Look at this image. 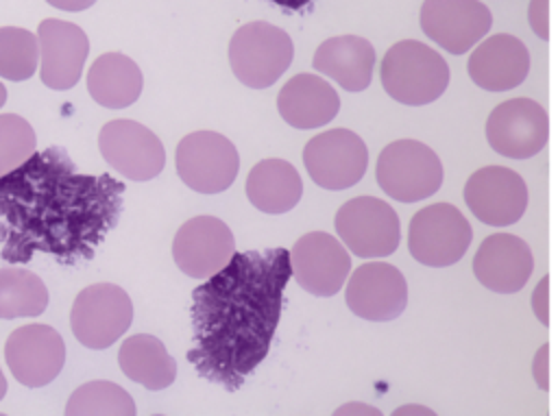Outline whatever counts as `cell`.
Segmentation results:
<instances>
[{
  "label": "cell",
  "mask_w": 558,
  "mask_h": 416,
  "mask_svg": "<svg viewBox=\"0 0 558 416\" xmlns=\"http://www.w3.org/2000/svg\"><path fill=\"white\" fill-rule=\"evenodd\" d=\"M124 183L78 172L61 146L35 150L0 176V257L28 264L37 253L61 266L89 261L124 207Z\"/></svg>",
  "instance_id": "6da1fadb"
},
{
  "label": "cell",
  "mask_w": 558,
  "mask_h": 416,
  "mask_svg": "<svg viewBox=\"0 0 558 416\" xmlns=\"http://www.w3.org/2000/svg\"><path fill=\"white\" fill-rule=\"evenodd\" d=\"M290 279V253L275 246L233 253L225 268L194 287L187 362L198 377L227 392L242 388L270 351Z\"/></svg>",
  "instance_id": "7a4b0ae2"
},
{
  "label": "cell",
  "mask_w": 558,
  "mask_h": 416,
  "mask_svg": "<svg viewBox=\"0 0 558 416\" xmlns=\"http://www.w3.org/2000/svg\"><path fill=\"white\" fill-rule=\"evenodd\" d=\"M379 74L386 94L408 107L434 102L449 85L447 61L416 39H403L388 48Z\"/></svg>",
  "instance_id": "3957f363"
},
{
  "label": "cell",
  "mask_w": 558,
  "mask_h": 416,
  "mask_svg": "<svg viewBox=\"0 0 558 416\" xmlns=\"http://www.w3.org/2000/svg\"><path fill=\"white\" fill-rule=\"evenodd\" d=\"M294 44L290 35L268 22L240 26L229 41V63L235 78L253 89L270 87L292 63Z\"/></svg>",
  "instance_id": "277c9868"
},
{
  "label": "cell",
  "mask_w": 558,
  "mask_h": 416,
  "mask_svg": "<svg viewBox=\"0 0 558 416\" xmlns=\"http://www.w3.org/2000/svg\"><path fill=\"white\" fill-rule=\"evenodd\" d=\"M377 183L399 203H416L436 194L442 185L438 155L418 139L390 142L377 157Z\"/></svg>",
  "instance_id": "5b68a950"
},
{
  "label": "cell",
  "mask_w": 558,
  "mask_h": 416,
  "mask_svg": "<svg viewBox=\"0 0 558 416\" xmlns=\"http://www.w3.org/2000/svg\"><path fill=\"white\" fill-rule=\"evenodd\" d=\"M471 237L473 231L464 213L449 203H436L412 216L408 248L418 264L445 268L462 259Z\"/></svg>",
  "instance_id": "8992f818"
},
{
  "label": "cell",
  "mask_w": 558,
  "mask_h": 416,
  "mask_svg": "<svg viewBox=\"0 0 558 416\" xmlns=\"http://www.w3.org/2000/svg\"><path fill=\"white\" fill-rule=\"evenodd\" d=\"M133 322L131 296L113 283H94L78 292L70 311L74 338L94 351L111 346Z\"/></svg>",
  "instance_id": "52a82bcc"
},
{
  "label": "cell",
  "mask_w": 558,
  "mask_h": 416,
  "mask_svg": "<svg viewBox=\"0 0 558 416\" xmlns=\"http://www.w3.org/2000/svg\"><path fill=\"white\" fill-rule=\"evenodd\" d=\"M179 179L194 192L218 194L231 187L240 170V155L231 139L216 131H194L177 144Z\"/></svg>",
  "instance_id": "ba28073f"
},
{
  "label": "cell",
  "mask_w": 558,
  "mask_h": 416,
  "mask_svg": "<svg viewBox=\"0 0 558 416\" xmlns=\"http://www.w3.org/2000/svg\"><path fill=\"white\" fill-rule=\"evenodd\" d=\"M333 227L342 244L364 259L392 255L401 240L397 211L375 196L347 200L336 211Z\"/></svg>",
  "instance_id": "9c48e42d"
},
{
  "label": "cell",
  "mask_w": 558,
  "mask_h": 416,
  "mask_svg": "<svg viewBox=\"0 0 558 416\" xmlns=\"http://www.w3.org/2000/svg\"><path fill=\"white\" fill-rule=\"evenodd\" d=\"M303 163L318 187L347 189L364 176L368 150L357 133L349 129H329L305 144Z\"/></svg>",
  "instance_id": "30bf717a"
},
{
  "label": "cell",
  "mask_w": 558,
  "mask_h": 416,
  "mask_svg": "<svg viewBox=\"0 0 558 416\" xmlns=\"http://www.w3.org/2000/svg\"><path fill=\"white\" fill-rule=\"evenodd\" d=\"M549 137V115L532 98H510L497 105L486 120L488 146L501 157L530 159Z\"/></svg>",
  "instance_id": "8fae6325"
},
{
  "label": "cell",
  "mask_w": 558,
  "mask_h": 416,
  "mask_svg": "<svg viewBox=\"0 0 558 416\" xmlns=\"http://www.w3.org/2000/svg\"><path fill=\"white\" fill-rule=\"evenodd\" d=\"M98 148L102 159L131 181H150L166 166L161 139L135 120H111L100 129Z\"/></svg>",
  "instance_id": "7c38bea8"
},
{
  "label": "cell",
  "mask_w": 558,
  "mask_h": 416,
  "mask_svg": "<svg viewBox=\"0 0 558 416\" xmlns=\"http://www.w3.org/2000/svg\"><path fill=\"white\" fill-rule=\"evenodd\" d=\"M4 359L22 386L44 388L63 370L65 344L50 325L31 322L11 331L4 342Z\"/></svg>",
  "instance_id": "4fadbf2b"
},
{
  "label": "cell",
  "mask_w": 558,
  "mask_h": 416,
  "mask_svg": "<svg viewBox=\"0 0 558 416\" xmlns=\"http://www.w3.org/2000/svg\"><path fill=\"white\" fill-rule=\"evenodd\" d=\"M464 203L488 227H508L527 209V185L521 174L504 166H486L473 172L464 185Z\"/></svg>",
  "instance_id": "5bb4252c"
},
{
  "label": "cell",
  "mask_w": 558,
  "mask_h": 416,
  "mask_svg": "<svg viewBox=\"0 0 558 416\" xmlns=\"http://www.w3.org/2000/svg\"><path fill=\"white\" fill-rule=\"evenodd\" d=\"M235 253L231 229L216 216L185 220L172 240L177 268L192 279H207L229 264Z\"/></svg>",
  "instance_id": "9a60e30c"
},
{
  "label": "cell",
  "mask_w": 558,
  "mask_h": 416,
  "mask_svg": "<svg viewBox=\"0 0 558 416\" xmlns=\"http://www.w3.org/2000/svg\"><path fill=\"white\" fill-rule=\"evenodd\" d=\"M493 15L480 0H425L421 28L442 50L464 54L488 35Z\"/></svg>",
  "instance_id": "2e32d148"
},
{
  "label": "cell",
  "mask_w": 558,
  "mask_h": 416,
  "mask_svg": "<svg viewBox=\"0 0 558 416\" xmlns=\"http://www.w3.org/2000/svg\"><path fill=\"white\" fill-rule=\"evenodd\" d=\"M294 281L314 296H333L344 285L351 257L333 235L325 231H312L296 240L290 250Z\"/></svg>",
  "instance_id": "e0dca14e"
},
{
  "label": "cell",
  "mask_w": 558,
  "mask_h": 416,
  "mask_svg": "<svg viewBox=\"0 0 558 416\" xmlns=\"http://www.w3.org/2000/svg\"><path fill=\"white\" fill-rule=\"evenodd\" d=\"M347 307L373 322H388L403 314L408 305V285L399 268L386 261L362 264L347 283Z\"/></svg>",
  "instance_id": "ac0fdd59"
},
{
  "label": "cell",
  "mask_w": 558,
  "mask_h": 416,
  "mask_svg": "<svg viewBox=\"0 0 558 416\" xmlns=\"http://www.w3.org/2000/svg\"><path fill=\"white\" fill-rule=\"evenodd\" d=\"M41 65V83L63 91L78 83L89 52L87 35L81 26L63 20H44L37 26Z\"/></svg>",
  "instance_id": "d6986e66"
},
{
  "label": "cell",
  "mask_w": 558,
  "mask_h": 416,
  "mask_svg": "<svg viewBox=\"0 0 558 416\" xmlns=\"http://www.w3.org/2000/svg\"><path fill=\"white\" fill-rule=\"evenodd\" d=\"M534 270L530 246L510 233H493L484 237L475 257V279L497 294H514L523 290Z\"/></svg>",
  "instance_id": "ffe728a7"
},
{
  "label": "cell",
  "mask_w": 558,
  "mask_h": 416,
  "mask_svg": "<svg viewBox=\"0 0 558 416\" xmlns=\"http://www.w3.org/2000/svg\"><path fill=\"white\" fill-rule=\"evenodd\" d=\"M466 72L486 91L514 89L530 72V52L514 35H490L471 52Z\"/></svg>",
  "instance_id": "44dd1931"
},
{
  "label": "cell",
  "mask_w": 558,
  "mask_h": 416,
  "mask_svg": "<svg viewBox=\"0 0 558 416\" xmlns=\"http://www.w3.org/2000/svg\"><path fill=\"white\" fill-rule=\"evenodd\" d=\"M316 72L333 78L347 91H364L371 85L375 68V48L357 35H338L325 39L312 59Z\"/></svg>",
  "instance_id": "7402d4cb"
},
{
  "label": "cell",
  "mask_w": 558,
  "mask_h": 416,
  "mask_svg": "<svg viewBox=\"0 0 558 416\" xmlns=\"http://www.w3.org/2000/svg\"><path fill=\"white\" fill-rule=\"evenodd\" d=\"M279 115L294 129H318L331 122L340 109L336 89L316 74L292 76L277 96Z\"/></svg>",
  "instance_id": "603a6c76"
},
{
  "label": "cell",
  "mask_w": 558,
  "mask_h": 416,
  "mask_svg": "<svg viewBox=\"0 0 558 416\" xmlns=\"http://www.w3.org/2000/svg\"><path fill=\"white\" fill-rule=\"evenodd\" d=\"M303 194V181L296 168L286 159H264L246 176V196L264 213L279 216L296 207Z\"/></svg>",
  "instance_id": "cb8c5ba5"
},
{
  "label": "cell",
  "mask_w": 558,
  "mask_h": 416,
  "mask_svg": "<svg viewBox=\"0 0 558 416\" xmlns=\"http://www.w3.org/2000/svg\"><path fill=\"white\" fill-rule=\"evenodd\" d=\"M142 87V70L122 52L100 54L87 72L89 96L105 109H124L133 105L140 98Z\"/></svg>",
  "instance_id": "d4e9b609"
},
{
  "label": "cell",
  "mask_w": 558,
  "mask_h": 416,
  "mask_svg": "<svg viewBox=\"0 0 558 416\" xmlns=\"http://www.w3.org/2000/svg\"><path fill=\"white\" fill-rule=\"evenodd\" d=\"M118 364L131 381L155 392L166 390L177 377V362L163 342L148 333L126 338L120 346Z\"/></svg>",
  "instance_id": "484cf974"
},
{
  "label": "cell",
  "mask_w": 558,
  "mask_h": 416,
  "mask_svg": "<svg viewBox=\"0 0 558 416\" xmlns=\"http://www.w3.org/2000/svg\"><path fill=\"white\" fill-rule=\"evenodd\" d=\"M48 307V287L26 268H0V318L39 316Z\"/></svg>",
  "instance_id": "4316f807"
},
{
  "label": "cell",
  "mask_w": 558,
  "mask_h": 416,
  "mask_svg": "<svg viewBox=\"0 0 558 416\" xmlns=\"http://www.w3.org/2000/svg\"><path fill=\"white\" fill-rule=\"evenodd\" d=\"M65 414L131 416V414H135V403H133L131 394L124 388H120L118 383L98 379V381H87L72 392V396L65 403Z\"/></svg>",
  "instance_id": "83f0119b"
},
{
  "label": "cell",
  "mask_w": 558,
  "mask_h": 416,
  "mask_svg": "<svg viewBox=\"0 0 558 416\" xmlns=\"http://www.w3.org/2000/svg\"><path fill=\"white\" fill-rule=\"evenodd\" d=\"M39 37L20 26L0 28V76L7 81H26L39 63Z\"/></svg>",
  "instance_id": "f1b7e54d"
},
{
  "label": "cell",
  "mask_w": 558,
  "mask_h": 416,
  "mask_svg": "<svg viewBox=\"0 0 558 416\" xmlns=\"http://www.w3.org/2000/svg\"><path fill=\"white\" fill-rule=\"evenodd\" d=\"M37 148L33 126L15 113H0V176L22 166Z\"/></svg>",
  "instance_id": "f546056e"
},
{
  "label": "cell",
  "mask_w": 558,
  "mask_h": 416,
  "mask_svg": "<svg viewBox=\"0 0 558 416\" xmlns=\"http://www.w3.org/2000/svg\"><path fill=\"white\" fill-rule=\"evenodd\" d=\"M549 0H532L530 9H527V20L532 30L541 37V39H549Z\"/></svg>",
  "instance_id": "4dcf8cb0"
},
{
  "label": "cell",
  "mask_w": 558,
  "mask_h": 416,
  "mask_svg": "<svg viewBox=\"0 0 558 416\" xmlns=\"http://www.w3.org/2000/svg\"><path fill=\"white\" fill-rule=\"evenodd\" d=\"M547 287H549V277H543L532 294V307H534V314L536 318L547 327L549 325V307H547Z\"/></svg>",
  "instance_id": "1f68e13d"
},
{
  "label": "cell",
  "mask_w": 558,
  "mask_h": 416,
  "mask_svg": "<svg viewBox=\"0 0 558 416\" xmlns=\"http://www.w3.org/2000/svg\"><path fill=\"white\" fill-rule=\"evenodd\" d=\"M547 344H543L541 346V351L536 353V359H534V377H536V383H538V388H543V390H547L549 388V379H547V372H545V364H547Z\"/></svg>",
  "instance_id": "d6a6232c"
},
{
  "label": "cell",
  "mask_w": 558,
  "mask_h": 416,
  "mask_svg": "<svg viewBox=\"0 0 558 416\" xmlns=\"http://www.w3.org/2000/svg\"><path fill=\"white\" fill-rule=\"evenodd\" d=\"M50 7L54 9H61V11H83V9H89L96 0H46Z\"/></svg>",
  "instance_id": "836d02e7"
},
{
  "label": "cell",
  "mask_w": 558,
  "mask_h": 416,
  "mask_svg": "<svg viewBox=\"0 0 558 416\" xmlns=\"http://www.w3.org/2000/svg\"><path fill=\"white\" fill-rule=\"evenodd\" d=\"M283 9H290V11H299V9H305L312 0H270Z\"/></svg>",
  "instance_id": "e575fe53"
},
{
  "label": "cell",
  "mask_w": 558,
  "mask_h": 416,
  "mask_svg": "<svg viewBox=\"0 0 558 416\" xmlns=\"http://www.w3.org/2000/svg\"><path fill=\"white\" fill-rule=\"evenodd\" d=\"M4 394H7V379H4V375L0 370V401L4 399Z\"/></svg>",
  "instance_id": "d590c367"
},
{
  "label": "cell",
  "mask_w": 558,
  "mask_h": 416,
  "mask_svg": "<svg viewBox=\"0 0 558 416\" xmlns=\"http://www.w3.org/2000/svg\"><path fill=\"white\" fill-rule=\"evenodd\" d=\"M4 100H7V87L0 83V107L4 105Z\"/></svg>",
  "instance_id": "8d00e7d4"
}]
</instances>
